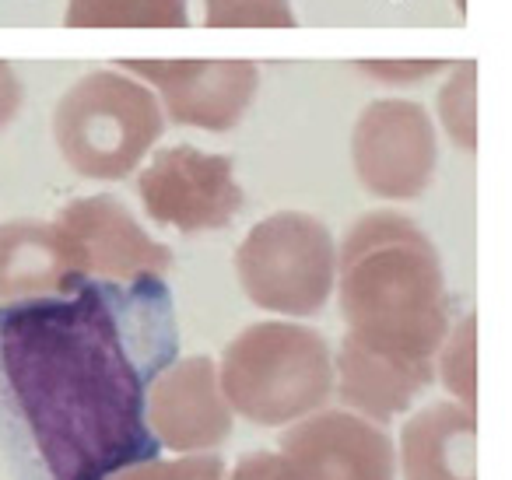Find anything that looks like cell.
Wrapping results in <instances>:
<instances>
[{"instance_id": "1", "label": "cell", "mask_w": 512, "mask_h": 480, "mask_svg": "<svg viewBox=\"0 0 512 480\" xmlns=\"http://www.w3.org/2000/svg\"><path fill=\"white\" fill-rule=\"evenodd\" d=\"M176 330L162 277L130 288L81 284L0 312V382L46 480H106L155 459L148 382L172 361Z\"/></svg>"}, {"instance_id": "2", "label": "cell", "mask_w": 512, "mask_h": 480, "mask_svg": "<svg viewBox=\"0 0 512 480\" xmlns=\"http://www.w3.org/2000/svg\"><path fill=\"white\" fill-rule=\"evenodd\" d=\"M337 298L348 333L407 358H432L449 330L439 249L411 218L372 211L337 249Z\"/></svg>"}, {"instance_id": "3", "label": "cell", "mask_w": 512, "mask_h": 480, "mask_svg": "<svg viewBox=\"0 0 512 480\" xmlns=\"http://www.w3.org/2000/svg\"><path fill=\"white\" fill-rule=\"evenodd\" d=\"M218 382L232 414L260 428H281L327 407L334 358L309 326L253 323L225 347Z\"/></svg>"}, {"instance_id": "4", "label": "cell", "mask_w": 512, "mask_h": 480, "mask_svg": "<svg viewBox=\"0 0 512 480\" xmlns=\"http://www.w3.org/2000/svg\"><path fill=\"white\" fill-rule=\"evenodd\" d=\"M162 130L165 113L155 92L120 71L85 74L53 113L60 155L85 179H127Z\"/></svg>"}, {"instance_id": "5", "label": "cell", "mask_w": 512, "mask_h": 480, "mask_svg": "<svg viewBox=\"0 0 512 480\" xmlns=\"http://www.w3.org/2000/svg\"><path fill=\"white\" fill-rule=\"evenodd\" d=\"M235 274L246 298L281 316H316L337 277V246L320 218L278 211L256 221L235 249Z\"/></svg>"}, {"instance_id": "6", "label": "cell", "mask_w": 512, "mask_h": 480, "mask_svg": "<svg viewBox=\"0 0 512 480\" xmlns=\"http://www.w3.org/2000/svg\"><path fill=\"white\" fill-rule=\"evenodd\" d=\"M137 197L158 225L183 235L228 228L246 204L228 155H207L193 144L162 148L137 176Z\"/></svg>"}, {"instance_id": "7", "label": "cell", "mask_w": 512, "mask_h": 480, "mask_svg": "<svg viewBox=\"0 0 512 480\" xmlns=\"http://www.w3.org/2000/svg\"><path fill=\"white\" fill-rule=\"evenodd\" d=\"M351 162L372 197H421L439 162L432 116L425 113V106L407 99L372 102L358 116L351 134Z\"/></svg>"}, {"instance_id": "8", "label": "cell", "mask_w": 512, "mask_h": 480, "mask_svg": "<svg viewBox=\"0 0 512 480\" xmlns=\"http://www.w3.org/2000/svg\"><path fill=\"white\" fill-rule=\"evenodd\" d=\"M397 449L383 424L351 410H316L278 442L274 480H393Z\"/></svg>"}, {"instance_id": "9", "label": "cell", "mask_w": 512, "mask_h": 480, "mask_svg": "<svg viewBox=\"0 0 512 480\" xmlns=\"http://www.w3.org/2000/svg\"><path fill=\"white\" fill-rule=\"evenodd\" d=\"M53 225L71 239L85 277L130 284L141 277H165L172 267L169 246L151 239L130 207L109 193L71 200L60 207Z\"/></svg>"}, {"instance_id": "10", "label": "cell", "mask_w": 512, "mask_h": 480, "mask_svg": "<svg viewBox=\"0 0 512 480\" xmlns=\"http://www.w3.org/2000/svg\"><path fill=\"white\" fill-rule=\"evenodd\" d=\"M144 421L155 442L172 452L218 449L232 435V407L218 382V365L204 354L169 361L148 382Z\"/></svg>"}, {"instance_id": "11", "label": "cell", "mask_w": 512, "mask_h": 480, "mask_svg": "<svg viewBox=\"0 0 512 480\" xmlns=\"http://www.w3.org/2000/svg\"><path fill=\"white\" fill-rule=\"evenodd\" d=\"M123 67L158 88L172 123L200 130L239 127L260 85L249 60H127Z\"/></svg>"}, {"instance_id": "12", "label": "cell", "mask_w": 512, "mask_h": 480, "mask_svg": "<svg viewBox=\"0 0 512 480\" xmlns=\"http://www.w3.org/2000/svg\"><path fill=\"white\" fill-rule=\"evenodd\" d=\"M337 400L376 424H390L435 382L432 358H407L397 351H383L358 337H344L337 351Z\"/></svg>"}, {"instance_id": "13", "label": "cell", "mask_w": 512, "mask_h": 480, "mask_svg": "<svg viewBox=\"0 0 512 480\" xmlns=\"http://www.w3.org/2000/svg\"><path fill=\"white\" fill-rule=\"evenodd\" d=\"M88 284L71 239L46 221L0 225V302L64 298Z\"/></svg>"}, {"instance_id": "14", "label": "cell", "mask_w": 512, "mask_h": 480, "mask_svg": "<svg viewBox=\"0 0 512 480\" xmlns=\"http://www.w3.org/2000/svg\"><path fill=\"white\" fill-rule=\"evenodd\" d=\"M404 480H477V421L463 403H428L400 431Z\"/></svg>"}, {"instance_id": "15", "label": "cell", "mask_w": 512, "mask_h": 480, "mask_svg": "<svg viewBox=\"0 0 512 480\" xmlns=\"http://www.w3.org/2000/svg\"><path fill=\"white\" fill-rule=\"evenodd\" d=\"M67 29H186V0H71Z\"/></svg>"}, {"instance_id": "16", "label": "cell", "mask_w": 512, "mask_h": 480, "mask_svg": "<svg viewBox=\"0 0 512 480\" xmlns=\"http://www.w3.org/2000/svg\"><path fill=\"white\" fill-rule=\"evenodd\" d=\"M439 375L442 386L456 396V403H463L467 410H474L477 403V316H467L446 330L439 344Z\"/></svg>"}, {"instance_id": "17", "label": "cell", "mask_w": 512, "mask_h": 480, "mask_svg": "<svg viewBox=\"0 0 512 480\" xmlns=\"http://www.w3.org/2000/svg\"><path fill=\"white\" fill-rule=\"evenodd\" d=\"M477 67L456 64L453 78L442 85L439 92V120L446 127V134L453 137L456 148L474 151L477 148Z\"/></svg>"}, {"instance_id": "18", "label": "cell", "mask_w": 512, "mask_h": 480, "mask_svg": "<svg viewBox=\"0 0 512 480\" xmlns=\"http://www.w3.org/2000/svg\"><path fill=\"white\" fill-rule=\"evenodd\" d=\"M207 29H295L288 0H207Z\"/></svg>"}, {"instance_id": "19", "label": "cell", "mask_w": 512, "mask_h": 480, "mask_svg": "<svg viewBox=\"0 0 512 480\" xmlns=\"http://www.w3.org/2000/svg\"><path fill=\"white\" fill-rule=\"evenodd\" d=\"M151 480H225V459L218 452H183L179 459H155Z\"/></svg>"}, {"instance_id": "20", "label": "cell", "mask_w": 512, "mask_h": 480, "mask_svg": "<svg viewBox=\"0 0 512 480\" xmlns=\"http://www.w3.org/2000/svg\"><path fill=\"white\" fill-rule=\"evenodd\" d=\"M446 67V60H362L358 71L386 85H418Z\"/></svg>"}, {"instance_id": "21", "label": "cell", "mask_w": 512, "mask_h": 480, "mask_svg": "<svg viewBox=\"0 0 512 480\" xmlns=\"http://www.w3.org/2000/svg\"><path fill=\"white\" fill-rule=\"evenodd\" d=\"M278 473V452H246L225 480H274Z\"/></svg>"}, {"instance_id": "22", "label": "cell", "mask_w": 512, "mask_h": 480, "mask_svg": "<svg viewBox=\"0 0 512 480\" xmlns=\"http://www.w3.org/2000/svg\"><path fill=\"white\" fill-rule=\"evenodd\" d=\"M22 109V81L11 71V64L0 60V127H8Z\"/></svg>"}, {"instance_id": "23", "label": "cell", "mask_w": 512, "mask_h": 480, "mask_svg": "<svg viewBox=\"0 0 512 480\" xmlns=\"http://www.w3.org/2000/svg\"><path fill=\"white\" fill-rule=\"evenodd\" d=\"M151 463H155V459H144V463H130V466H123V470L109 473L106 480H151Z\"/></svg>"}]
</instances>
